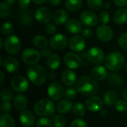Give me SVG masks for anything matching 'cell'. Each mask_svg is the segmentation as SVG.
<instances>
[{
    "label": "cell",
    "instance_id": "obj_1",
    "mask_svg": "<svg viewBox=\"0 0 127 127\" xmlns=\"http://www.w3.org/2000/svg\"><path fill=\"white\" fill-rule=\"evenodd\" d=\"M76 89L80 95L91 97L97 92L98 84L93 77L83 75L77 80Z\"/></svg>",
    "mask_w": 127,
    "mask_h": 127
},
{
    "label": "cell",
    "instance_id": "obj_2",
    "mask_svg": "<svg viewBox=\"0 0 127 127\" xmlns=\"http://www.w3.org/2000/svg\"><path fill=\"white\" fill-rule=\"evenodd\" d=\"M27 75L29 80L36 86L44 84L47 80L48 74L45 68L40 65H30L27 70Z\"/></svg>",
    "mask_w": 127,
    "mask_h": 127
},
{
    "label": "cell",
    "instance_id": "obj_3",
    "mask_svg": "<svg viewBox=\"0 0 127 127\" xmlns=\"http://www.w3.org/2000/svg\"><path fill=\"white\" fill-rule=\"evenodd\" d=\"M124 65V57L118 51H112L109 53L105 58V65L112 71H119L122 68Z\"/></svg>",
    "mask_w": 127,
    "mask_h": 127
},
{
    "label": "cell",
    "instance_id": "obj_4",
    "mask_svg": "<svg viewBox=\"0 0 127 127\" xmlns=\"http://www.w3.org/2000/svg\"><path fill=\"white\" fill-rule=\"evenodd\" d=\"M55 106L54 103L48 99H42L36 103L33 111L35 114L40 117L51 115L54 113Z\"/></svg>",
    "mask_w": 127,
    "mask_h": 127
},
{
    "label": "cell",
    "instance_id": "obj_5",
    "mask_svg": "<svg viewBox=\"0 0 127 127\" xmlns=\"http://www.w3.org/2000/svg\"><path fill=\"white\" fill-rule=\"evenodd\" d=\"M5 51L11 55H15L21 49V42L19 37L15 35L7 36L4 41Z\"/></svg>",
    "mask_w": 127,
    "mask_h": 127
},
{
    "label": "cell",
    "instance_id": "obj_6",
    "mask_svg": "<svg viewBox=\"0 0 127 127\" xmlns=\"http://www.w3.org/2000/svg\"><path fill=\"white\" fill-rule=\"evenodd\" d=\"M41 57L40 51H37L33 48H28L25 49L22 53V61L29 65L36 64Z\"/></svg>",
    "mask_w": 127,
    "mask_h": 127
},
{
    "label": "cell",
    "instance_id": "obj_7",
    "mask_svg": "<svg viewBox=\"0 0 127 127\" xmlns=\"http://www.w3.org/2000/svg\"><path fill=\"white\" fill-rule=\"evenodd\" d=\"M86 59L92 64L99 65L105 60V54L103 51L100 48L92 47L87 51Z\"/></svg>",
    "mask_w": 127,
    "mask_h": 127
},
{
    "label": "cell",
    "instance_id": "obj_8",
    "mask_svg": "<svg viewBox=\"0 0 127 127\" xmlns=\"http://www.w3.org/2000/svg\"><path fill=\"white\" fill-rule=\"evenodd\" d=\"M48 97L52 100H59L64 96V89L63 86L58 82H54L51 83L47 90Z\"/></svg>",
    "mask_w": 127,
    "mask_h": 127
},
{
    "label": "cell",
    "instance_id": "obj_9",
    "mask_svg": "<svg viewBox=\"0 0 127 127\" xmlns=\"http://www.w3.org/2000/svg\"><path fill=\"white\" fill-rule=\"evenodd\" d=\"M10 86L13 91L19 93L26 92L28 89V81L22 76H16L10 80Z\"/></svg>",
    "mask_w": 127,
    "mask_h": 127
},
{
    "label": "cell",
    "instance_id": "obj_10",
    "mask_svg": "<svg viewBox=\"0 0 127 127\" xmlns=\"http://www.w3.org/2000/svg\"><path fill=\"white\" fill-rule=\"evenodd\" d=\"M51 48L56 51L64 49L68 43V38L63 33H57L54 35L49 41Z\"/></svg>",
    "mask_w": 127,
    "mask_h": 127
},
{
    "label": "cell",
    "instance_id": "obj_11",
    "mask_svg": "<svg viewBox=\"0 0 127 127\" xmlns=\"http://www.w3.org/2000/svg\"><path fill=\"white\" fill-rule=\"evenodd\" d=\"M64 63L70 69H77L82 65V59L80 56L75 53L68 52L64 56Z\"/></svg>",
    "mask_w": 127,
    "mask_h": 127
},
{
    "label": "cell",
    "instance_id": "obj_12",
    "mask_svg": "<svg viewBox=\"0 0 127 127\" xmlns=\"http://www.w3.org/2000/svg\"><path fill=\"white\" fill-rule=\"evenodd\" d=\"M96 35L102 42H109L112 39L114 33L112 28L106 25H101L96 29Z\"/></svg>",
    "mask_w": 127,
    "mask_h": 127
},
{
    "label": "cell",
    "instance_id": "obj_13",
    "mask_svg": "<svg viewBox=\"0 0 127 127\" xmlns=\"http://www.w3.org/2000/svg\"><path fill=\"white\" fill-rule=\"evenodd\" d=\"M98 17L92 10H85L80 14V22L86 26L95 27L98 23Z\"/></svg>",
    "mask_w": 127,
    "mask_h": 127
},
{
    "label": "cell",
    "instance_id": "obj_14",
    "mask_svg": "<svg viewBox=\"0 0 127 127\" xmlns=\"http://www.w3.org/2000/svg\"><path fill=\"white\" fill-rule=\"evenodd\" d=\"M35 18L39 22L45 24L48 23L53 16L51 10L48 8L45 7H39L35 11Z\"/></svg>",
    "mask_w": 127,
    "mask_h": 127
},
{
    "label": "cell",
    "instance_id": "obj_15",
    "mask_svg": "<svg viewBox=\"0 0 127 127\" xmlns=\"http://www.w3.org/2000/svg\"><path fill=\"white\" fill-rule=\"evenodd\" d=\"M68 46L74 52H81L86 47V41L83 36H74L70 39Z\"/></svg>",
    "mask_w": 127,
    "mask_h": 127
},
{
    "label": "cell",
    "instance_id": "obj_16",
    "mask_svg": "<svg viewBox=\"0 0 127 127\" xmlns=\"http://www.w3.org/2000/svg\"><path fill=\"white\" fill-rule=\"evenodd\" d=\"M86 106L87 109L90 112H100L103 107V101L97 96H91L86 100Z\"/></svg>",
    "mask_w": 127,
    "mask_h": 127
},
{
    "label": "cell",
    "instance_id": "obj_17",
    "mask_svg": "<svg viewBox=\"0 0 127 127\" xmlns=\"http://www.w3.org/2000/svg\"><path fill=\"white\" fill-rule=\"evenodd\" d=\"M20 122L25 127H31L35 124L36 119L33 113L29 110H24L20 114Z\"/></svg>",
    "mask_w": 127,
    "mask_h": 127
},
{
    "label": "cell",
    "instance_id": "obj_18",
    "mask_svg": "<svg viewBox=\"0 0 127 127\" xmlns=\"http://www.w3.org/2000/svg\"><path fill=\"white\" fill-rule=\"evenodd\" d=\"M62 82L67 86H71L76 83L77 76L71 69H65L61 74Z\"/></svg>",
    "mask_w": 127,
    "mask_h": 127
},
{
    "label": "cell",
    "instance_id": "obj_19",
    "mask_svg": "<svg viewBox=\"0 0 127 127\" xmlns=\"http://www.w3.org/2000/svg\"><path fill=\"white\" fill-rule=\"evenodd\" d=\"M3 67L7 72L15 73L19 68V63L16 58L8 57L4 60Z\"/></svg>",
    "mask_w": 127,
    "mask_h": 127
},
{
    "label": "cell",
    "instance_id": "obj_20",
    "mask_svg": "<svg viewBox=\"0 0 127 127\" xmlns=\"http://www.w3.org/2000/svg\"><path fill=\"white\" fill-rule=\"evenodd\" d=\"M65 28L70 33L77 34L82 31V22L77 19H71L65 24Z\"/></svg>",
    "mask_w": 127,
    "mask_h": 127
},
{
    "label": "cell",
    "instance_id": "obj_21",
    "mask_svg": "<svg viewBox=\"0 0 127 127\" xmlns=\"http://www.w3.org/2000/svg\"><path fill=\"white\" fill-rule=\"evenodd\" d=\"M19 22L25 26H29L33 23V16L31 11L26 9H22L18 13Z\"/></svg>",
    "mask_w": 127,
    "mask_h": 127
},
{
    "label": "cell",
    "instance_id": "obj_22",
    "mask_svg": "<svg viewBox=\"0 0 127 127\" xmlns=\"http://www.w3.org/2000/svg\"><path fill=\"white\" fill-rule=\"evenodd\" d=\"M92 77L97 81L104 80L107 77V70L103 65H97L95 66L92 69Z\"/></svg>",
    "mask_w": 127,
    "mask_h": 127
},
{
    "label": "cell",
    "instance_id": "obj_23",
    "mask_svg": "<svg viewBox=\"0 0 127 127\" xmlns=\"http://www.w3.org/2000/svg\"><path fill=\"white\" fill-rule=\"evenodd\" d=\"M68 13L65 10L60 9L57 10L53 15V20L55 24L58 25H62L68 22Z\"/></svg>",
    "mask_w": 127,
    "mask_h": 127
},
{
    "label": "cell",
    "instance_id": "obj_24",
    "mask_svg": "<svg viewBox=\"0 0 127 127\" xmlns=\"http://www.w3.org/2000/svg\"><path fill=\"white\" fill-rule=\"evenodd\" d=\"M46 65L48 68L51 70H56L60 65V56L56 54H51L46 60Z\"/></svg>",
    "mask_w": 127,
    "mask_h": 127
},
{
    "label": "cell",
    "instance_id": "obj_25",
    "mask_svg": "<svg viewBox=\"0 0 127 127\" xmlns=\"http://www.w3.org/2000/svg\"><path fill=\"white\" fill-rule=\"evenodd\" d=\"M13 104L16 109L22 111L26 109L28 104V99L24 95H17L13 99Z\"/></svg>",
    "mask_w": 127,
    "mask_h": 127
},
{
    "label": "cell",
    "instance_id": "obj_26",
    "mask_svg": "<svg viewBox=\"0 0 127 127\" xmlns=\"http://www.w3.org/2000/svg\"><path fill=\"white\" fill-rule=\"evenodd\" d=\"M114 21L118 25H124L127 22V8H121L114 14Z\"/></svg>",
    "mask_w": 127,
    "mask_h": 127
},
{
    "label": "cell",
    "instance_id": "obj_27",
    "mask_svg": "<svg viewBox=\"0 0 127 127\" xmlns=\"http://www.w3.org/2000/svg\"><path fill=\"white\" fill-rule=\"evenodd\" d=\"M73 107L72 103L69 100H63L60 101L57 105V110L58 112L61 114H65L71 111V108Z\"/></svg>",
    "mask_w": 127,
    "mask_h": 127
},
{
    "label": "cell",
    "instance_id": "obj_28",
    "mask_svg": "<svg viewBox=\"0 0 127 127\" xmlns=\"http://www.w3.org/2000/svg\"><path fill=\"white\" fill-rule=\"evenodd\" d=\"M66 9L71 12H76L79 10L83 6L82 0H66L65 2Z\"/></svg>",
    "mask_w": 127,
    "mask_h": 127
},
{
    "label": "cell",
    "instance_id": "obj_29",
    "mask_svg": "<svg viewBox=\"0 0 127 127\" xmlns=\"http://www.w3.org/2000/svg\"><path fill=\"white\" fill-rule=\"evenodd\" d=\"M33 45L39 49H42L48 45V39L45 36L42 35H36L32 39Z\"/></svg>",
    "mask_w": 127,
    "mask_h": 127
},
{
    "label": "cell",
    "instance_id": "obj_30",
    "mask_svg": "<svg viewBox=\"0 0 127 127\" xmlns=\"http://www.w3.org/2000/svg\"><path fill=\"white\" fill-rule=\"evenodd\" d=\"M104 103L106 106H111L116 103L118 101V95L115 91H109L106 92L103 97Z\"/></svg>",
    "mask_w": 127,
    "mask_h": 127
},
{
    "label": "cell",
    "instance_id": "obj_31",
    "mask_svg": "<svg viewBox=\"0 0 127 127\" xmlns=\"http://www.w3.org/2000/svg\"><path fill=\"white\" fill-rule=\"evenodd\" d=\"M15 122L13 118L8 114L4 113L1 115L0 127H14Z\"/></svg>",
    "mask_w": 127,
    "mask_h": 127
},
{
    "label": "cell",
    "instance_id": "obj_32",
    "mask_svg": "<svg viewBox=\"0 0 127 127\" xmlns=\"http://www.w3.org/2000/svg\"><path fill=\"white\" fill-rule=\"evenodd\" d=\"M107 82L108 83L112 86V87H120L122 83H123V79L122 77L118 74H110L108 78H107Z\"/></svg>",
    "mask_w": 127,
    "mask_h": 127
},
{
    "label": "cell",
    "instance_id": "obj_33",
    "mask_svg": "<svg viewBox=\"0 0 127 127\" xmlns=\"http://www.w3.org/2000/svg\"><path fill=\"white\" fill-rule=\"evenodd\" d=\"M12 13L11 6L7 4L5 1L1 2L0 4V16L2 19L8 17Z\"/></svg>",
    "mask_w": 127,
    "mask_h": 127
},
{
    "label": "cell",
    "instance_id": "obj_34",
    "mask_svg": "<svg viewBox=\"0 0 127 127\" xmlns=\"http://www.w3.org/2000/svg\"><path fill=\"white\" fill-rule=\"evenodd\" d=\"M73 114L77 117H83L86 113L85 106L82 103H76L72 107Z\"/></svg>",
    "mask_w": 127,
    "mask_h": 127
},
{
    "label": "cell",
    "instance_id": "obj_35",
    "mask_svg": "<svg viewBox=\"0 0 127 127\" xmlns=\"http://www.w3.org/2000/svg\"><path fill=\"white\" fill-rule=\"evenodd\" d=\"M87 5L92 10H99L103 6L102 0H87Z\"/></svg>",
    "mask_w": 127,
    "mask_h": 127
},
{
    "label": "cell",
    "instance_id": "obj_36",
    "mask_svg": "<svg viewBox=\"0 0 127 127\" xmlns=\"http://www.w3.org/2000/svg\"><path fill=\"white\" fill-rule=\"evenodd\" d=\"M54 127H65L66 124V119L63 115H56L53 120Z\"/></svg>",
    "mask_w": 127,
    "mask_h": 127
},
{
    "label": "cell",
    "instance_id": "obj_37",
    "mask_svg": "<svg viewBox=\"0 0 127 127\" xmlns=\"http://www.w3.org/2000/svg\"><path fill=\"white\" fill-rule=\"evenodd\" d=\"M13 25L9 22H4L1 26V31L4 35H10L13 32Z\"/></svg>",
    "mask_w": 127,
    "mask_h": 127
},
{
    "label": "cell",
    "instance_id": "obj_38",
    "mask_svg": "<svg viewBox=\"0 0 127 127\" xmlns=\"http://www.w3.org/2000/svg\"><path fill=\"white\" fill-rule=\"evenodd\" d=\"M36 126V127H53L54 124L50 119L47 118H42L37 121Z\"/></svg>",
    "mask_w": 127,
    "mask_h": 127
},
{
    "label": "cell",
    "instance_id": "obj_39",
    "mask_svg": "<svg viewBox=\"0 0 127 127\" xmlns=\"http://www.w3.org/2000/svg\"><path fill=\"white\" fill-rule=\"evenodd\" d=\"M115 109L119 112H124L127 110V101L123 100H119L115 104Z\"/></svg>",
    "mask_w": 127,
    "mask_h": 127
},
{
    "label": "cell",
    "instance_id": "obj_40",
    "mask_svg": "<svg viewBox=\"0 0 127 127\" xmlns=\"http://www.w3.org/2000/svg\"><path fill=\"white\" fill-rule=\"evenodd\" d=\"M77 90L74 88H68L65 91L64 97L67 100H73L77 97Z\"/></svg>",
    "mask_w": 127,
    "mask_h": 127
},
{
    "label": "cell",
    "instance_id": "obj_41",
    "mask_svg": "<svg viewBox=\"0 0 127 127\" xmlns=\"http://www.w3.org/2000/svg\"><path fill=\"white\" fill-rule=\"evenodd\" d=\"M13 92L9 89H4L1 92V98L2 101H10L13 98Z\"/></svg>",
    "mask_w": 127,
    "mask_h": 127
},
{
    "label": "cell",
    "instance_id": "obj_42",
    "mask_svg": "<svg viewBox=\"0 0 127 127\" xmlns=\"http://www.w3.org/2000/svg\"><path fill=\"white\" fill-rule=\"evenodd\" d=\"M98 19H99V22L103 24V25H106L107 24L109 20H110V15L108 12L106 11H103L101 12L100 14H99V16H98Z\"/></svg>",
    "mask_w": 127,
    "mask_h": 127
},
{
    "label": "cell",
    "instance_id": "obj_43",
    "mask_svg": "<svg viewBox=\"0 0 127 127\" xmlns=\"http://www.w3.org/2000/svg\"><path fill=\"white\" fill-rule=\"evenodd\" d=\"M118 45L121 48L127 50V32L123 33L120 36L118 39Z\"/></svg>",
    "mask_w": 127,
    "mask_h": 127
},
{
    "label": "cell",
    "instance_id": "obj_44",
    "mask_svg": "<svg viewBox=\"0 0 127 127\" xmlns=\"http://www.w3.org/2000/svg\"><path fill=\"white\" fill-rule=\"evenodd\" d=\"M45 31L46 33H48L49 35H53L57 31V27L54 23L48 22V24H46V25L45 27Z\"/></svg>",
    "mask_w": 127,
    "mask_h": 127
},
{
    "label": "cell",
    "instance_id": "obj_45",
    "mask_svg": "<svg viewBox=\"0 0 127 127\" xmlns=\"http://www.w3.org/2000/svg\"><path fill=\"white\" fill-rule=\"evenodd\" d=\"M11 109H12V106L9 101H2V103L1 104V112L8 114L11 111Z\"/></svg>",
    "mask_w": 127,
    "mask_h": 127
},
{
    "label": "cell",
    "instance_id": "obj_46",
    "mask_svg": "<svg viewBox=\"0 0 127 127\" xmlns=\"http://www.w3.org/2000/svg\"><path fill=\"white\" fill-rule=\"evenodd\" d=\"M70 127H88L86 122L83 119H76L71 124Z\"/></svg>",
    "mask_w": 127,
    "mask_h": 127
},
{
    "label": "cell",
    "instance_id": "obj_47",
    "mask_svg": "<svg viewBox=\"0 0 127 127\" xmlns=\"http://www.w3.org/2000/svg\"><path fill=\"white\" fill-rule=\"evenodd\" d=\"M82 35L86 39H91L93 36V31L90 28H85L82 31Z\"/></svg>",
    "mask_w": 127,
    "mask_h": 127
},
{
    "label": "cell",
    "instance_id": "obj_48",
    "mask_svg": "<svg viewBox=\"0 0 127 127\" xmlns=\"http://www.w3.org/2000/svg\"><path fill=\"white\" fill-rule=\"evenodd\" d=\"M31 1V0H18V3L22 9H26L29 6Z\"/></svg>",
    "mask_w": 127,
    "mask_h": 127
},
{
    "label": "cell",
    "instance_id": "obj_49",
    "mask_svg": "<svg viewBox=\"0 0 127 127\" xmlns=\"http://www.w3.org/2000/svg\"><path fill=\"white\" fill-rule=\"evenodd\" d=\"M40 54H41V56L42 57H48L51 54V50L49 48L45 47V48L41 49Z\"/></svg>",
    "mask_w": 127,
    "mask_h": 127
},
{
    "label": "cell",
    "instance_id": "obj_50",
    "mask_svg": "<svg viewBox=\"0 0 127 127\" xmlns=\"http://www.w3.org/2000/svg\"><path fill=\"white\" fill-rule=\"evenodd\" d=\"M113 1L117 6L120 7H124L127 4V0H113Z\"/></svg>",
    "mask_w": 127,
    "mask_h": 127
},
{
    "label": "cell",
    "instance_id": "obj_51",
    "mask_svg": "<svg viewBox=\"0 0 127 127\" xmlns=\"http://www.w3.org/2000/svg\"><path fill=\"white\" fill-rule=\"evenodd\" d=\"M48 2L50 3V4L54 5V6H57L58 4H60L61 0H48Z\"/></svg>",
    "mask_w": 127,
    "mask_h": 127
},
{
    "label": "cell",
    "instance_id": "obj_52",
    "mask_svg": "<svg viewBox=\"0 0 127 127\" xmlns=\"http://www.w3.org/2000/svg\"><path fill=\"white\" fill-rule=\"evenodd\" d=\"M34 4H42L43 3H45L47 0H32Z\"/></svg>",
    "mask_w": 127,
    "mask_h": 127
},
{
    "label": "cell",
    "instance_id": "obj_53",
    "mask_svg": "<svg viewBox=\"0 0 127 127\" xmlns=\"http://www.w3.org/2000/svg\"><path fill=\"white\" fill-rule=\"evenodd\" d=\"M7 4H9L10 6H13L14 5V4L16 3V0H5L4 1Z\"/></svg>",
    "mask_w": 127,
    "mask_h": 127
},
{
    "label": "cell",
    "instance_id": "obj_54",
    "mask_svg": "<svg viewBox=\"0 0 127 127\" xmlns=\"http://www.w3.org/2000/svg\"><path fill=\"white\" fill-rule=\"evenodd\" d=\"M123 97H124V100L127 102V87L123 92Z\"/></svg>",
    "mask_w": 127,
    "mask_h": 127
},
{
    "label": "cell",
    "instance_id": "obj_55",
    "mask_svg": "<svg viewBox=\"0 0 127 127\" xmlns=\"http://www.w3.org/2000/svg\"><path fill=\"white\" fill-rule=\"evenodd\" d=\"M110 6H111V4H110V2H109V1L105 2L104 4H103V7H104L105 9H109V8H110Z\"/></svg>",
    "mask_w": 127,
    "mask_h": 127
},
{
    "label": "cell",
    "instance_id": "obj_56",
    "mask_svg": "<svg viewBox=\"0 0 127 127\" xmlns=\"http://www.w3.org/2000/svg\"><path fill=\"white\" fill-rule=\"evenodd\" d=\"M100 115H101L102 116H106V115H107V112H106V110L104 109H102L100 111Z\"/></svg>",
    "mask_w": 127,
    "mask_h": 127
},
{
    "label": "cell",
    "instance_id": "obj_57",
    "mask_svg": "<svg viewBox=\"0 0 127 127\" xmlns=\"http://www.w3.org/2000/svg\"><path fill=\"white\" fill-rule=\"evenodd\" d=\"M0 75H1V79H0V82H3L4 80V72L2 71H0Z\"/></svg>",
    "mask_w": 127,
    "mask_h": 127
},
{
    "label": "cell",
    "instance_id": "obj_58",
    "mask_svg": "<svg viewBox=\"0 0 127 127\" xmlns=\"http://www.w3.org/2000/svg\"><path fill=\"white\" fill-rule=\"evenodd\" d=\"M3 40H2V39L1 38H0V49H1L2 48V47H3Z\"/></svg>",
    "mask_w": 127,
    "mask_h": 127
},
{
    "label": "cell",
    "instance_id": "obj_59",
    "mask_svg": "<svg viewBox=\"0 0 127 127\" xmlns=\"http://www.w3.org/2000/svg\"><path fill=\"white\" fill-rule=\"evenodd\" d=\"M2 60H3L2 57H1V56H0V65H3V62H4V61H2Z\"/></svg>",
    "mask_w": 127,
    "mask_h": 127
},
{
    "label": "cell",
    "instance_id": "obj_60",
    "mask_svg": "<svg viewBox=\"0 0 127 127\" xmlns=\"http://www.w3.org/2000/svg\"><path fill=\"white\" fill-rule=\"evenodd\" d=\"M126 70H127V65H126Z\"/></svg>",
    "mask_w": 127,
    "mask_h": 127
}]
</instances>
